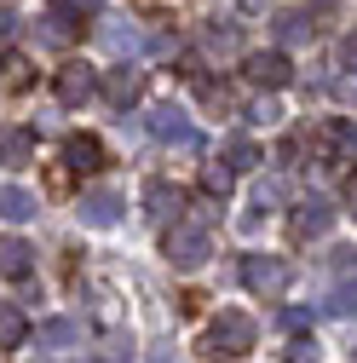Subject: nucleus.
<instances>
[{"label":"nucleus","instance_id":"obj_1","mask_svg":"<svg viewBox=\"0 0 357 363\" xmlns=\"http://www.w3.org/2000/svg\"><path fill=\"white\" fill-rule=\"evenodd\" d=\"M288 259H277V254H248L242 259V289L248 294H259V300H277L283 289H288Z\"/></svg>","mask_w":357,"mask_h":363},{"label":"nucleus","instance_id":"obj_2","mask_svg":"<svg viewBox=\"0 0 357 363\" xmlns=\"http://www.w3.org/2000/svg\"><path fill=\"white\" fill-rule=\"evenodd\" d=\"M208 254H213V237L202 231V225H167V259L178 271H196Z\"/></svg>","mask_w":357,"mask_h":363},{"label":"nucleus","instance_id":"obj_3","mask_svg":"<svg viewBox=\"0 0 357 363\" xmlns=\"http://www.w3.org/2000/svg\"><path fill=\"white\" fill-rule=\"evenodd\" d=\"M254 335H259V329H254V317H248V311H219L213 323H208V346H213V352H231V357L248 352Z\"/></svg>","mask_w":357,"mask_h":363},{"label":"nucleus","instance_id":"obj_4","mask_svg":"<svg viewBox=\"0 0 357 363\" xmlns=\"http://www.w3.org/2000/svg\"><path fill=\"white\" fill-rule=\"evenodd\" d=\"M52 93H58V104H64V110H81L86 99L98 93V69H93V64H81V58H75V64H64V69H58V81H52Z\"/></svg>","mask_w":357,"mask_h":363},{"label":"nucleus","instance_id":"obj_5","mask_svg":"<svg viewBox=\"0 0 357 363\" xmlns=\"http://www.w3.org/2000/svg\"><path fill=\"white\" fill-rule=\"evenodd\" d=\"M317 150H323L329 167L357 162V127H351V121H323V127H317Z\"/></svg>","mask_w":357,"mask_h":363},{"label":"nucleus","instance_id":"obj_6","mask_svg":"<svg viewBox=\"0 0 357 363\" xmlns=\"http://www.w3.org/2000/svg\"><path fill=\"white\" fill-rule=\"evenodd\" d=\"M248 81L254 86H265V93H277V86H288L294 81V64H288V52H248Z\"/></svg>","mask_w":357,"mask_h":363},{"label":"nucleus","instance_id":"obj_7","mask_svg":"<svg viewBox=\"0 0 357 363\" xmlns=\"http://www.w3.org/2000/svg\"><path fill=\"white\" fill-rule=\"evenodd\" d=\"M150 133H156L162 145H191L196 150V127H191V116L178 110V104H156L150 110Z\"/></svg>","mask_w":357,"mask_h":363},{"label":"nucleus","instance_id":"obj_8","mask_svg":"<svg viewBox=\"0 0 357 363\" xmlns=\"http://www.w3.org/2000/svg\"><path fill=\"white\" fill-rule=\"evenodd\" d=\"M329 225H334V208H329V196H305V202L288 213V231H294L300 242H305V237H323Z\"/></svg>","mask_w":357,"mask_h":363},{"label":"nucleus","instance_id":"obj_9","mask_svg":"<svg viewBox=\"0 0 357 363\" xmlns=\"http://www.w3.org/2000/svg\"><path fill=\"white\" fill-rule=\"evenodd\" d=\"M64 167L69 173H98L104 167V145L93 139V133H69L64 139Z\"/></svg>","mask_w":357,"mask_h":363},{"label":"nucleus","instance_id":"obj_10","mask_svg":"<svg viewBox=\"0 0 357 363\" xmlns=\"http://www.w3.org/2000/svg\"><path fill=\"white\" fill-rule=\"evenodd\" d=\"M81 219L86 225H115L121 219V196L115 191H86L81 196Z\"/></svg>","mask_w":357,"mask_h":363},{"label":"nucleus","instance_id":"obj_11","mask_svg":"<svg viewBox=\"0 0 357 363\" xmlns=\"http://www.w3.org/2000/svg\"><path fill=\"white\" fill-rule=\"evenodd\" d=\"M139 86H144V81H139V69H127V64H121V69H110V75H104V99H110L115 110H127L132 99H139Z\"/></svg>","mask_w":357,"mask_h":363},{"label":"nucleus","instance_id":"obj_12","mask_svg":"<svg viewBox=\"0 0 357 363\" xmlns=\"http://www.w3.org/2000/svg\"><path fill=\"white\" fill-rule=\"evenodd\" d=\"M81 340V323H69V317H47V323L35 329V346H47V352H64Z\"/></svg>","mask_w":357,"mask_h":363},{"label":"nucleus","instance_id":"obj_13","mask_svg":"<svg viewBox=\"0 0 357 363\" xmlns=\"http://www.w3.org/2000/svg\"><path fill=\"white\" fill-rule=\"evenodd\" d=\"M0 162H6V167H23V162H35V133H23V127H6V133H0Z\"/></svg>","mask_w":357,"mask_h":363},{"label":"nucleus","instance_id":"obj_14","mask_svg":"<svg viewBox=\"0 0 357 363\" xmlns=\"http://www.w3.org/2000/svg\"><path fill=\"white\" fill-rule=\"evenodd\" d=\"M29 271H35V254H29V248H23L18 237H6V242H0V277H12V283H23Z\"/></svg>","mask_w":357,"mask_h":363},{"label":"nucleus","instance_id":"obj_15","mask_svg":"<svg viewBox=\"0 0 357 363\" xmlns=\"http://www.w3.org/2000/svg\"><path fill=\"white\" fill-rule=\"evenodd\" d=\"M144 202H150V219H156V225H167V219L178 225V191H173V185L150 179V185H144Z\"/></svg>","mask_w":357,"mask_h":363},{"label":"nucleus","instance_id":"obj_16","mask_svg":"<svg viewBox=\"0 0 357 363\" xmlns=\"http://www.w3.org/2000/svg\"><path fill=\"white\" fill-rule=\"evenodd\" d=\"M0 219H12V225L35 219V196H29L23 185H0Z\"/></svg>","mask_w":357,"mask_h":363},{"label":"nucleus","instance_id":"obj_17","mask_svg":"<svg viewBox=\"0 0 357 363\" xmlns=\"http://www.w3.org/2000/svg\"><path fill=\"white\" fill-rule=\"evenodd\" d=\"M202 191L225 202V196L237 191V167H231V162H202Z\"/></svg>","mask_w":357,"mask_h":363},{"label":"nucleus","instance_id":"obj_18","mask_svg":"<svg viewBox=\"0 0 357 363\" xmlns=\"http://www.w3.org/2000/svg\"><path fill=\"white\" fill-rule=\"evenodd\" d=\"M202 47H208V52H219V58H225V52H237V47H242V23H208Z\"/></svg>","mask_w":357,"mask_h":363},{"label":"nucleus","instance_id":"obj_19","mask_svg":"<svg viewBox=\"0 0 357 363\" xmlns=\"http://www.w3.org/2000/svg\"><path fill=\"white\" fill-rule=\"evenodd\" d=\"M23 340H29L23 311H18V306H0V346H23Z\"/></svg>","mask_w":357,"mask_h":363},{"label":"nucleus","instance_id":"obj_20","mask_svg":"<svg viewBox=\"0 0 357 363\" xmlns=\"http://www.w3.org/2000/svg\"><path fill=\"white\" fill-rule=\"evenodd\" d=\"M323 311H329V317H357V283H340Z\"/></svg>","mask_w":357,"mask_h":363},{"label":"nucleus","instance_id":"obj_21","mask_svg":"<svg viewBox=\"0 0 357 363\" xmlns=\"http://www.w3.org/2000/svg\"><path fill=\"white\" fill-rule=\"evenodd\" d=\"M0 81H6V86H23V81H29V58H23V52H0Z\"/></svg>","mask_w":357,"mask_h":363},{"label":"nucleus","instance_id":"obj_22","mask_svg":"<svg viewBox=\"0 0 357 363\" xmlns=\"http://www.w3.org/2000/svg\"><path fill=\"white\" fill-rule=\"evenodd\" d=\"M69 35H75L69 18H58V12H52V18H40V40H47V47H69Z\"/></svg>","mask_w":357,"mask_h":363},{"label":"nucleus","instance_id":"obj_23","mask_svg":"<svg viewBox=\"0 0 357 363\" xmlns=\"http://www.w3.org/2000/svg\"><path fill=\"white\" fill-rule=\"evenodd\" d=\"M277 35H283V40H305V35H311V23H305L300 12H283V18H277Z\"/></svg>","mask_w":357,"mask_h":363},{"label":"nucleus","instance_id":"obj_24","mask_svg":"<svg viewBox=\"0 0 357 363\" xmlns=\"http://www.w3.org/2000/svg\"><path fill=\"white\" fill-rule=\"evenodd\" d=\"M225 162H231V167H254V162H259V150H254L248 139H231V145H225Z\"/></svg>","mask_w":357,"mask_h":363},{"label":"nucleus","instance_id":"obj_25","mask_svg":"<svg viewBox=\"0 0 357 363\" xmlns=\"http://www.w3.org/2000/svg\"><path fill=\"white\" fill-rule=\"evenodd\" d=\"M288 363H317V340H311V335H300V340L288 346Z\"/></svg>","mask_w":357,"mask_h":363},{"label":"nucleus","instance_id":"obj_26","mask_svg":"<svg viewBox=\"0 0 357 363\" xmlns=\"http://www.w3.org/2000/svg\"><path fill=\"white\" fill-rule=\"evenodd\" d=\"M277 116H283V110H277V104H271V99H259V104H254V110H248V121H259V127H271V121H277Z\"/></svg>","mask_w":357,"mask_h":363},{"label":"nucleus","instance_id":"obj_27","mask_svg":"<svg viewBox=\"0 0 357 363\" xmlns=\"http://www.w3.org/2000/svg\"><path fill=\"white\" fill-rule=\"evenodd\" d=\"M104 40H110L115 52H127V47H132V29H121V23H110V29H104Z\"/></svg>","mask_w":357,"mask_h":363},{"label":"nucleus","instance_id":"obj_28","mask_svg":"<svg viewBox=\"0 0 357 363\" xmlns=\"http://www.w3.org/2000/svg\"><path fill=\"white\" fill-rule=\"evenodd\" d=\"M271 202H283V179H265L259 185V208H271Z\"/></svg>","mask_w":357,"mask_h":363},{"label":"nucleus","instance_id":"obj_29","mask_svg":"<svg viewBox=\"0 0 357 363\" xmlns=\"http://www.w3.org/2000/svg\"><path fill=\"white\" fill-rule=\"evenodd\" d=\"M340 64H346V69H357V35H346V40H340Z\"/></svg>","mask_w":357,"mask_h":363},{"label":"nucleus","instance_id":"obj_30","mask_svg":"<svg viewBox=\"0 0 357 363\" xmlns=\"http://www.w3.org/2000/svg\"><path fill=\"white\" fill-rule=\"evenodd\" d=\"M64 12H98V0H58Z\"/></svg>","mask_w":357,"mask_h":363},{"label":"nucleus","instance_id":"obj_31","mask_svg":"<svg viewBox=\"0 0 357 363\" xmlns=\"http://www.w3.org/2000/svg\"><path fill=\"white\" fill-rule=\"evenodd\" d=\"M346 208L357 213V179H351V185H346Z\"/></svg>","mask_w":357,"mask_h":363},{"label":"nucleus","instance_id":"obj_32","mask_svg":"<svg viewBox=\"0 0 357 363\" xmlns=\"http://www.w3.org/2000/svg\"><path fill=\"white\" fill-rule=\"evenodd\" d=\"M0 35H12V12H0Z\"/></svg>","mask_w":357,"mask_h":363},{"label":"nucleus","instance_id":"obj_33","mask_svg":"<svg viewBox=\"0 0 357 363\" xmlns=\"http://www.w3.org/2000/svg\"><path fill=\"white\" fill-rule=\"evenodd\" d=\"M242 6H248V12H259V6H265V0H242Z\"/></svg>","mask_w":357,"mask_h":363}]
</instances>
